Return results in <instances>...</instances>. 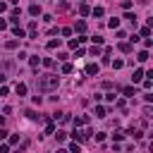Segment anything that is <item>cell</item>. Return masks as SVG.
I'll return each instance as SVG.
<instances>
[{
    "label": "cell",
    "instance_id": "6da1fadb",
    "mask_svg": "<svg viewBox=\"0 0 153 153\" xmlns=\"http://www.w3.org/2000/svg\"><path fill=\"white\" fill-rule=\"evenodd\" d=\"M36 84H38L41 91H55L57 84H60V79H57V74H43V77L36 79Z\"/></svg>",
    "mask_w": 153,
    "mask_h": 153
},
{
    "label": "cell",
    "instance_id": "7a4b0ae2",
    "mask_svg": "<svg viewBox=\"0 0 153 153\" xmlns=\"http://www.w3.org/2000/svg\"><path fill=\"white\" fill-rule=\"evenodd\" d=\"M12 34H15L17 38H24V36H26V34H24V29H22V26H17V24L12 26Z\"/></svg>",
    "mask_w": 153,
    "mask_h": 153
},
{
    "label": "cell",
    "instance_id": "3957f363",
    "mask_svg": "<svg viewBox=\"0 0 153 153\" xmlns=\"http://www.w3.org/2000/svg\"><path fill=\"white\" fill-rule=\"evenodd\" d=\"M29 15H31V17H38V15H41V7H38V5H31V7H29Z\"/></svg>",
    "mask_w": 153,
    "mask_h": 153
},
{
    "label": "cell",
    "instance_id": "277c9868",
    "mask_svg": "<svg viewBox=\"0 0 153 153\" xmlns=\"http://www.w3.org/2000/svg\"><path fill=\"white\" fill-rule=\"evenodd\" d=\"M141 79H144V72H141V69H136V72H134V77H132V82H134V84H139Z\"/></svg>",
    "mask_w": 153,
    "mask_h": 153
},
{
    "label": "cell",
    "instance_id": "5b68a950",
    "mask_svg": "<svg viewBox=\"0 0 153 153\" xmlns=\"http://www.w3.org/2000/svg\"><path fill=\"white\" fill-rule=\"evenodd\" d=\"M108 115V108H103V105H98L96 108V117H105Z\"/></svg>",
    "mask_w": 153,
    "mask_h": 153
},
{
    "label": "cell",
    "instance_id": "8992f818",
    "mask_svg": "<svg viewBox=\"0 0 153 153\" xmlns=\"http://www.w3.org/2000/svg\"><path fill=\"white\" fill-rule=\"evenodd\" d=\"M17 96H26V84H17Z\"/></svg>",
    "mask_w": 153,
    "mask_h": 153
},
{
    "label": "cell",
    "instance_id": "52a82bcc",
    "mask_svg": "<svg viewBox=\"0 0 153 153\" xmlns=\"http://www.w3.org/2000/svg\"><path fill=\"white\" fill-rule=\"evenodd\" d=\"M67 153H82V146H79L77 141H74V144H69V151H67Z\"/></svg>",
    "mask_w": 153,
    "mask_h": 153
},
{
    "label": "cell",
    "instance_id": "ba28073f",
    "mask_svg": "<svg viewBox=\"0 0 153 153\" xmlns=\"http://www.w3.org/2000/svg\"><path fill=\"white\" fill-rule=\"evenodd\" d=\"M29 62H31V67H38V65H41V57H38V55H31Z\"/></svg>",
    "mask_w": 153,
    "mask_h": 153
},
{
    "label": "cell",
    "instance_id": "9c48e42d",
    "mask_svg": "<svg viewBox=\"0 0 153 153\" xmlns=\"http://www.w3.org/2000/svg\"><path fill=\"white\" fill-rule=\"evenodd\" d=\"M55 48H60V38H53L48 43V50H55Z\"/></svg>",
    "mask_w": 153,
    "mask_h": 153
},
{
    "label": "cell",
    "instance_id": "30bf717a",
    "mask_svg": "<svg viewBox=\"0 0 153 153\" xmlns=\"http://www.w3.org/2000/svg\"><path fill=\"white\" fill-rule=\"evenodd\" d=\"M136 60H139V62H146V60H148V53H146V50H141V53L136 55Z\"/></svg>",
    "mask_w": 153,
    "mask_h": 153
},
{
    "label": "cell",
    "instance_id": "8fae6325",
    "mask_svg": "<svg viewBox=\"0 0 153 153\" xmlns=\"http://www.w3.org/2000/svg\"><path fill=\"white\" fill-rule=\"evenodd\" d=\"M62 72H65V74H72V72H74V67H72L69 62H65V65H62Z\"/></svg>",
    "mask_w": 153,
    "mask_h": 153
},
{
    "label": "cell",
    "instance_id": "7c38bea8",
    "mask_svg": "<svg viewBox=\"0 0 153 153\" xmlns=\"http://www.w3.org/2000/svg\"><path fill=\"white\" fill-rule=\"evenodd\" d=\"M74 29L79 31V34H84V31H86V22H77V26H74Z\"/></svg>",
    "mask_w": 153,
    "mask_h": 153
},
{
    "label": "cell",
    "instance_id": "4fadbf2b",
    "mask_svg": "<svg viewBox=\"0 0 153 153\" xmlns=\"http://www.w3.org/2000/svg\"><path fill=\"white\" fill-rule=\"evenodd\" d=\"M124 19H127V22H132L136 26V15H132V12H127V15H124Z\"/></svg>",
    "mask_w": 153,
    "mask_h": 153
},
{
    "label": "cell",
    "instance_id": "5bb4252c",
    "mask_svg": "<svg viewBox=\"0 0 153 153\" xmlns=\"http://www.w3.org/2000/svg\"><path fill=\"white\" fill-rule=\"evenodd\" d=\"M86 72H89V74H98V65H89Z\"/></svg>",
    "mask_w": 153,
    "mask_h": 153
},
{
    "label": "cell",
    "instance_id": "9a60e30c",
    "mask_svg": "<svg viewBox=\"0 0 153 153\" xmlns=\"http://www.w3.org/2000/svg\"><path fill=\"white\" fill-rule=\"evenodd\" d=\"M108 26H110V29H117V26H120V19H115V17H112L110 22H108Z\"/></svg>",
    "mask_w": 153,
    "mask_h": 153
},
{
    "label": "cell",
    "instance_id": "2e32d148",
    "mask_svg": "<svg viewBox=\"0 0 153 153\" xmlns=\"http://www.w3.org/2000/svg\"><path fill=\"white\" fill-rule=\"evenodd\" d=\"M91 15H94V17H103V7H94V10H91Z\"/></svg>",
    "mask_w": 153,
    "mask_h": 153
},
{
    "label": "cell",
    "instance_id": "e0dca14e",
    "mask_svg": "<svg viewBox=\"0 0 153 153\" xmlns=\"http://www.w3.org/2000/svg\"><path fill=\"white\" fill-rule=\"evenodd\" d=\"M17 45H19V41L15 38V41H7V43H5V48H10V50H12V48H17Z\"/></svg>",
    "mask_w": 153,
    "mask_h": 153
},
{
    "label": "cell",
    "instance_id": "ac0fdd59",
    "mask_svg": "<svg viewBox=\"0 0 153 153\" xmlns=\"http://www.w3.org/2000/svg\"><path fill=\"white\" fill-rule=\"evenodd\" d=\"M122 67H124L122 60H115V62H112V69H122Z\"/></svg>",
    "mask_w": 153,
    "mask_h": 153
},
{
    "label": "cell",
    "instance_id": "d6986e66",
    "mask_svg": "<svg viewBox=\"0 0 153 153\" xmlns=\"http://www.w3.org/2000/svg\"><path fill=\"white\" fill-rule=\"evenodd\" d=\"M122 139H124L122 132H115V134H112V141H122Z\"/></svg>",
    "mask_w": 153,
    "mask_h": 153
},
{
    "label": "cell",
    "instance_id": "ffe728a7",
    "mask_svg": "<svg viewBox=\"0 0 153 153\" xmlns=\"http://www.w3.org/2000/svg\"><path fill=\"white\" fill-rule=\"evenodd\" d=\"M79 12H82V15L86 17V15H91V10H89V5H82V7H79Z\"/></svg>",
    "mask_w": 153,
    "mask_h": 153
},
{
    "label": "cell",
    "instance_id": "44dd1931",
    "mask_svg": "<svg viewBox=\"0 0 153 153\" xmlns=\"http://www.w3.org/2000/svg\"><path fill=\"white\" fill-rule=\"evenodd\" d=\"M55 136H57V144H62V141H65V139H67V134H65V132H57V134H55Z\"/></svg>",
    "mask_w": 153,
    "mask_h": 153
},
{
    "label": "cell",
    "instance_id": "7402d4cb",
    "mask_svg": "<svg viewBox=\"0 0 153 153\" xmlns=\"http://www.w3.org/2000/svg\"><path fill=\"white\" fill-rule=\"evenodd\" d=\"M120 50H122V53H129L132 45H129V43H120Z\"/></svg>",
    "mask_w": 153,
    "mask_h": 153
},
{
    "label": "cell",
    "instance_id": "603a6c76",
    "mask_svg": "<svg viewBox=\"0 0 153 153\" xmlns=\"http://www.w3.org/2000/svg\"><path fill=\"white\" fill-rule=\"evenodd\" d=\"M141 36H144V38L151 36V29H148V26H144V29H141Z\"/></svg>",
    "mask_w": 153,
    "mask_h": 153
},
{
    "label": "cell",
    "instance_id": "cb8c5ba5",
    "mask_svg": "<svg viewBox=\"0 0 153 153\" xmlns=\"http://www.w3.org/2000/svg\"><path fill=\"white\" fill-rule=\"evenodd\" d=\"M124 96H134V86H127V89H124Z\"/></svg>",
    "mask_w": 153,
    "mask_h": 153
},
{
    "label": "cell",
    "instance_id": "d4e9b609",
    "mask_svg": "<svg viewBox=\"0 0 153 153\" xmlns=\"http://www.w3.org/2000/svg\"><path fill=\"white\" fill-rule=\"evenodd\" d=\"M91 41H94L96 45H101V43H103V36H94V38H91Z\"/></svg>",
    "mask_w": 153,
    "mask_h": 153
},
{
    "label": "cell",
    "instance_id": "484cf974",
    "mask_svg": "<svg viewBox=\"0 0 153 153\" xmlns=\"http://www.w3.org/2000/svg\"><path fill=\"white\" fill-rule=\"evenodd\" d=\"M45 132H48V134H53V132H55V124H53V122H48V127H45Z\"/></svg>",
    "mask_w": 153,
    "mask_h": 153
},
{
    "label": "cell",
    "instance_id": "4316f807",
    "mask_svg": "<svg viewBox=\"0 0 153 153\" xmlns=\"http://www.w3.org/2000/svg\"><path fill=\"white\" fill-rule=\"evenodd\" d=\"M0 96H7V86H0Z\"/></svg>",
    "mask_w": 153,
    "mask_h": 153
},
{
    "label": "cell",
    "instance_id": "83f0119b",
    "mask_svg": "<svg viewBox=\"0 0 153 153\" xmlns=\"http://www.w3.org/2000/svg\"><path fill=\"white\" fill-rule=\"evenodd\" d=\"M3 29H7V22H5V19H0V31Z\"/></svg>",
    "mask_w": 153,
    "mask_h": 153
},
{
    "label": "cell",
    "instance_id": "f1b7e54d",
    "mask_svg": "<svg viewBox=\"0 0 153 153\" xmlns=\"http://www.w3.org/2000/svg\"><path fill=\"white\" fill-rule=\"evenodd\" d=\"M0 153H10V146H0Z\"/></svg>",
    "mask_w": 153,
    "mask_h": 153
},
{
    "label": "cell",
    "instance_id": "f546056e",
    "mask_svg": "<svg viewBox=\"0 0 153 153\" xmlns=\"http://www.w3.org/2000/svg\"><path fill=\"white\" fill-rule=\"evenodd\" d=\"M5 10H7V5H5V3H0V12H5Z\"/></svg>",
    "mask_w": 153,
    "mask_h": 153
},
{
    "label": "cell",
    "instance_id": "4dcf8cb0",
    "mask_svg": "<svg viewBox=\"0 0 153 153\" xmlns=\"http://www.w3.org/2000/svg\"><path fill=\"white\" fill-rule=\"evenodd\" d=\"M57 153H67V151H65V148H57Z\"/></svg>",
    "mask_w": 153,
    "mask_h": 153
},
{
    "label": "cell",
    "instance_id": "1f68e13d",
    "mask_svg": "<svg viewBox=\"0 0 153 153\" xmlns=\"http://www.w3.org/2000/svg\"><path fill=\"white\" fill-rule=\"evenodd\" d=\"M10 3H12V5H17V3H19V0H10Z\"/></svg>",
    "mask_w": 153,
    "mask_h": 153
},
{
    "label": "cell",
    "instance_id": "d6a6232c",
    "mask_svg": "<svg viewBox=\"0 0 153 153\" xmlns=\"http://www.w3.org/2000/svg\"><path fill=\"white\" fill-rule=\"evenodd\" d=\"M3 82H5V77H3V74H0V84H3Z\"/></svg>",
    "mask_w": 153,
    "mask_h": 153
}]
</instances>
